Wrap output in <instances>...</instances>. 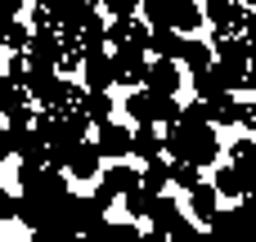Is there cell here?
Returning <instances> with one entry per match:
<instances>
[{"mask_svg":"<svg viewBox=\"0 0 256 242\" xmlns=\"http://www.w3.org/2000/svg\"><path fill=\"white\" fill-rule=\"evenodd\" d=\"M81 76H86V85L90 90H108L117 76H112V58L104 54V49H90L86 58H81Z\"/></svg>","mask_w":256,"mask_h":242,"instance_id":"5","label":"cell"},{"mask_svg":"<svg viewBox=\"0 0 256 242\" xmlns=\"http://www.w3.org/2000/svg\"><path fill=\"white\" fill-rule=\"evenodd\" d=\"M0 220H14V198L0 189Z\"/></svg>","mask_w":256,"mask_h":242,"instance_id":"34","label":"cell"},{"mask_svg":"<svg viewBox=\"0 0 256 242\" xmlns=\"http://www.w3.org/2000/svg\"><path fill=\"white\" fill-rule=\"evenodd\" d=\"M63 242H86V234H68V238H63Z\"/></svg>","mask_w":256,"mask_h":242,"instance_id":"38","label":"cell"},{"mask_svg":"<svg viewBox=\"0 0 256 242\" xmlns=\"http://www.w3.org/2000/svg\"><path fill=\"white\" fill-rule=\"evenodd\" d=\"M108 238L112 242H140V229L130 220H117V225H108Z\"/></svg>","mask_w":256,"mask_h":242,"instance_id":"28","label":"cell"},{"mask_svg":"<svg viewBox=\"0 0 256 242\" xmlns=\"http://www.w3.org/2000/svg\"><path fill=\"white\" fill-rule=\"evenodd\" d=\"M166 157L171 162L212 166L220 157V139H216L212 126H166Z\"/></svg>","mask_w":256,"mask_h":242,"instance_id":"1","label":"cell"},{"mask_svg":"<svg viewBox=\"0 0 256 242\" xmlns=\"http://www.w3.org/2000/svg\"><path fill=\"white\" fill-rule=\"evenodd\" d=\"M162 148H166V135H162L158 126H135V130H130V157L153 162V157H162Z\"/></svg>","mask_w":256,"mask_h":242,"instance_id":"7","label":"cell"},{"mask_svg":"<svg viewBox=\"0 0 256 242\" xmlns=\"http://www.w3.org/2000/svg\"><path fill=\"white\" fill-rule=\"evenodd\" d=\"M9 27H14V18H9V13H0V45L9 40Z\"/></svg>","mask_w":256,"mask_h":242,"instance_id":"35","label":"cell"},{"mask_svg":"<svg viewBox=\"0 0 256 242\" xmlns=\"http://www.w3.org/2000/svg\"><path fill=\"white\" fill-rule=\"evenodd\" d=\"M68 234L58 229V225H40V229H32V242H63Z\"/></svg>","mask_w":256,"mask_h":242,"instance_id":"31","label":"cell"},{"mask_svg":"<svg viewBox=\"0 0 256 242\" xmlns=\"http://www.w3.org/2000/svg\"><path fill=\"white\" fill-rule=\"evenodd\" d=\"M140 242H166V234H162V229H153V234H144Z\"/></svg>","mask_w":256,"mask_h":242,"instance_id":"37","label":"cell"},{"mask_svg":"<svg viewBox=\"0 0 256 242\" xmlns=\"http://www.w3.org/2000/svg\"><path fill=\"white\" fill-rule=\"evenodd\" d=\"M158 108H162V94H153L148 85L130 90V99H126V112L135 126H158Z\"/></svg>","mask_w":256,"mask_h":242,"instance_id":"4","label":"cell"},{"mask_svg":"<svg viewBox=\"0 0 256 242\" xmlns=\"http://www.w3.org/2000/svg\"><path fill=\"white\" fill-rule=\"evenodd\" d=\"M122 202H126V211H130V220H135V216H153V202H158V193H148V189L140 184V189H135V193H126Z\"/></svg>","mask_w":256,"mask_h":242,"instance_id":"21","label":"cell"},{"mask_svg":"<svg viewBox=\"0 0 256 242\" xmlns=\"http://www.w3.org/2000/svg\"><path fill=\"white\" fill-rule=\"evenodd\" d=\"M166 180H171V162H162V157H153V162L140 171V184H144L148 193H162V189H166Z\"/></svg>","mask_w":256,"mask_h":242,"instance_id":"17","label":"cell"},{"mask_svg":"<svg viewBox=\"0 0 256 242\" xmlns=\"http://www.w3.org/2000/svg\"><path fill=\"white\" fill-rule=\"evenodd\" d=\"M90 4H99V0H90Z\"/></svg>","mask_w":256,"mask_h":242,"instance_id":"39","label":"cell"},{"mask_svg":"<svg viewBox=\"0 0 256 242\" xmlns=\"http://www.w3.org/2000/svg\"><path fill=\"white\" fill-rule=\"evenodd\" d=\"M99 162H104V157H99V148L81 139V144H76V153L68 157V175H72V180H94V175H99Z\"/></svg>","mask_w":256,"mask_h":242,"instance_id":"10","label":"cell"},{"mask_svg":"<svg viewBox=\"0 0 256 242\" xmlns=\"http://www.w3.org/2000/svg\"><path fill=\"white\" fill-rule=\"evenodd\" d=\"M112 76H117V85L140 90V85L148 81V58H144V49L117 45V54H112Z\"/></svg>","mask_w":256,"mask_h":242,"instance_id":"2","label":"cell"},{"mask_svg":"<svg viewBox=\"0 0 256 242\" xmlns=\"http://www.w3.org/2000/svg\"><path fill=\"white\" fill-rule=\"evenodd\" d=\"M171 242H198V229H194L189 220H180V225L171 229Z\"/></svg>","mask_w":256,"mask_h":242,"instance_id":"32","label":"cell"},{"mask_svg":"<svg viewBox=\"0 0 256 242\" xmlns=\"http://www.w3.org/2000/svg\"><path fill=\"white\" fill-rule=\"evenodd\" d=\"M180 126H212V112H207V99L189 103V108L180 112Z\"/></svg>","mask_w":256,"mask_h":242,"instance_id":"24","label":"cell"},{"mask_svg":"<svg viewBox=\"0 0 256 242\" xmlns=\"http://www.w3.org/2000/svg\"><path fill=\"white\" fill-rule=\"evenodd\" d=\"M76 108L86 112V121H90V126L112 121V99H108V90H86V94L76 99Z\"/></svg>","mask_w":256,"mask_h":242,"instance_id":"11","label":"cell"},{"mask_svg":"<svg viewBox=\"0 0 256 242\" xmlns=\"http://www.w3.org/2000/svg\"><path fill=\"white\" fill-rule=\"evenodd\" d=\"M4 45H9L14 54H27V45H32V27H27V22H14V27H9V40H4Z\"/></svg>","mask_w":256,"mask_h":242,"instance_id":"25","label":"cell"},{"mask_svg":"<svg viewBox=\"0 0 256 242\" xmlns=\"http://www.w3.org/2000/svg\"><path fill=\"white\" fill-rule=\"evenodd\" d=\"M27 72H32V58H27V54H9V63H4V76H9L14 85H27Z\"/></svg>","mask_w":256,"mask_h":242,"instance_id":"23","label":"cell"},{"mask_svg":"<svg viewBox=\"0 0 256 242\" xmlns=\"http://www.w3.org/2000/svg\"><path fill=\"white\" fill-rule=\"evenodd\" d=\"M27 58L32 63H63V36L54 31H32V45H27Z\"/></svg>","mask_w":256,"mask_h":242,"instance_id":"9","label":"cell"},{"mask_svg":"<svg viewBox=\"0 0 256 242\" xmlns=\"http://www.w3.org/2000/svg\"><path fill=\"white\" fill-rule=\"evenodd\" d=\"M18 99H22V85H14V81H9V76L0 72V112H9V108H14Z\"/></svg>","mask_w":256,"mask_h":242,"instance_id":"27","label":"cell"},{"mask_svg":"<svg viewBox=\"0 0 256 242\" xmlns=\"http://www.w3.org/2000/svg\"><path fill=\"white\" fill-rule=\"evenodd\" d=\"M248 49H252V67H256V18H252V27H248Z\"/></svg>","mask_w":256,"mask_h":242,"instance_id":"36","label":"cell"},{"mask_svg":"<svg viewBox=\"0 0 256 242\" xmlns=\"http://www.w3.org/2000/svg\"><path fill=\"white\" fill-rule=\"evenodd\" d=\"M171 180H176L180 189H198V184H202V166H194V162H171Z\"/></svg>","mask_w":256,"mask_h":242,"instance_id":"22","label":"cell"},{"mask_svg":"<svg viewBox=\"0 0 256 242\" xmlns=\"http://www.w3.org/2000/svg\"><path fill=\"white\" fill-rule=\"evenodd\" d=\"M144 85H148L153 94H176V90H180V63H176V58H153Z\"/></svg>","mask_w":256,"mask_h":242,"instance_id":"6","label":"cell"},{"mask_svg":"<svg viewBox=\"0 0 256 242\" xmlns=\"http://www.w3.org/2000/svg\"><path fill=\"white\" fill-rule=\"evenodd\" d=\"M230 153H234V162H238V166H256V139H243V144H234Z\"/></svg>","mask_w":256,"mask_h":242,"instance_id":"29","label":"cell"},{"mask_svg":"<svg viewBox=\"0 0 256 242\" xmlns=\"http://www.w3.org/2000/svg\"><path fill=\"white\" fill-rule=\"evenodd\" d=\"M148 49H153V58H176L180 63V49H184V36L176 31V27H148Z\"/></svg>","mask_w":256,"mask_h":242,"instance_id":"8","label":"cell"},{"mask_svg":"<svg viewBox=\"0 0 256 242\" xmlns=\"http://www.w3.org/2000/svg\"><path fill=\"white\" fill-rule=\"evenodd\" d=\"M194 94H198V99H216V94H225V81H220V67H216V63L202 67V72H194Z\"/></svg>","mask_w":256,"mask_h":242,"instance_id":"15","label":"cell"},{"mask_svg":"<svg viewBox=\"0 0 256 242\" xmlns=\"http://www.w3.org/2000/svg\"><path fill=\"white\" fill-rule=\"evenodd\" d=\"M148 220H153V229H162V234H166V229H176V225H180V202H171V198H162V193H158V202H153V216H148Z\"/></svg>","mask_w":256,"mask_h":242,"instance_id":"18","label":"cell"},{"mask_svg":"<svg viewBox=\"0 0 256 242\" xmlns=\"http://www.w3.org/2000/svg\"><path fill=\"white\" fill-rule=\"evenodd\" d=\"M99 184H104L112 198H126V193H135V189H140V171H130L126 162H117V166H108V171H104V180H99Z\"/></svg>","mask_w":256,"mask_h":242,"instance_id":"12","label":"cell"},{"mask_svg":"<svg viewBox=\"0 0 256 242\" xmlns=\"http://www.w3.org/2000/svg\"><path fill=\"white\" fill-rule=\"evenodd\" d=\"M180 63H184L189 72H202V67H212V63H216V49H212L207 40H194V36H184V49H180Z\"/></svg>","mask_w":256,"mask_h":242,"instance_id":"14","label":"cell"},{"mask_svg":"<svg viewBox=\"0 0 256 242\" xmlns=\"http://www.w3.org/2000/svg\"><path fill=\"white\" fill-rule=\"evenodd\" d=\"M176 4L180 0H140V13H144V22L148 27H171V18H176Z\"/></svg>","mask_w":256,"mask_h":242,"instance_id":"16","label":"cell"},{"mask_svg":"<svg viewBox=\"0 0 256 242\" xmlns=\"http://www.w3.org/2000/svg\"><path fill=\"white\" fill-rule=\"evenodd\" d=\"M252 90H256V85H252Z\"/></svg>","mask_w":256,"mask_h":242,"instance_id":"40","label":"cell"},{"mask_svg":"<svg viewBox=\"0 0 256 242\" xmlns=\"http://www.w3.org/2000/svg\"><path fill=\"white\" fill-rule=\"evenodd\" d=\"M171 27H176V31H194V27H202V9H198L194 0H180V4H176Z\"/></svg>","mask_w":256,"mask_h":242,"instance_id":"20","label":"cell"},{"mask_svg":"<svg viewBox=\"0 0 256 242\" xmlns=\"http://www.w3.org/2000/svg\"><path fill=\"white\" fill-rule=\"evenodd\" d=\"M4 117H9V130H32V126H36V108H32V99H27V94L9 108Z\"/></svg>","mask_w":256,"mask_h":242,"instance_id":"19","label":"cell"},{"mask_svg":"<svg viewBox=\"0 0 256 242\" xmlns=\"http://www.w3.org/2000/svg\"><path fill=\"white\" fill-rule=\"evenodd\" d=\"M94 148H99V157L122 162V157H130V130L117 121H104V126H94Z\"/></svg>","mask_w":256,"mask_h":242,"instance_id":"3","label":"cell"},{"mask_svg":"<svg viewBox=\"0 0 256 242\" xmlns=\"http://www.w3.org/2000/svg\"><path fill=\"white\" fill-rule=\"evenodd\" d=\"M220 202V193H216V184H198V189H189V211L202 220V225H212V216L220 211L216 207Z\"/></svg>","mask_w":256,"mask_h":242,"instance_id":"13","label":"cell"},{"mask_svg":"<svg viewBox=\"0 0 256 242\" xmlns=\"http://www.w3.org/2000/svg\"><path fill=\"white\" fill-rule=\"evenodd\" d=\"M32 27H36V31H58V13L45 9V4H36V9H32Z\"/></svg>","mask_w":256,"mask_h":242,"instance_id":"26","label":"cell"},{"mask_svg":"<svg viewBox=\"0 0 256 242\" xmlns=\"http://www.w3.org/2000/svg\"><path fill=\"white\" fill-rule=\"evenodd\" d=\"M22 4H27V0H0V13H9V18H18V13H22Z\"/></svg>","mask_w":256,"mask_h":242,"instance_id":"33","label":"cell"},{"mask_svg":"<svg viewBox=\"0 0 256 242\" xmlns=\"http://www.w3.org/2000/svg\"><path fill=\"white\" fill-rule=\"evenodd\" d=\"M104 4H108L112 18H135L140 13V0H104Z\"/></svg>","mask_w":256,"mask_h":242,"instance_id":"30","label":"cell"}]
</instances>
